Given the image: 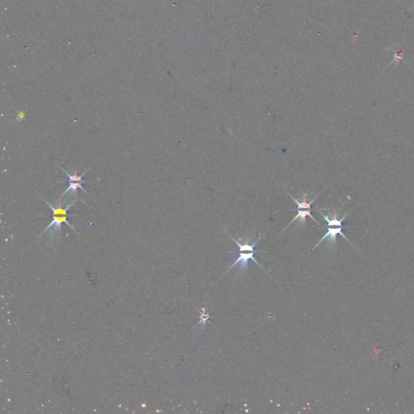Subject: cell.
Here are the masks:
<instances>
[{"mask_svg":"<svg viewBox=\"0 0 414 414\" xmlns=\"http://www.w3.org/2000/svg\"><path fill=\"white\" fill-rule=\"evenodd\" d=\"M319 212L323 216L324 219H326V222H327L328 231L326 232V234L324 236L323 238L321 239V241L317 244V245L313 248V249H314L315 248L318 247L320 244L322 243L324 241H326V239H327L329 244L332 245V246H335V245H336V236L338 234L340 235L341 237H344L346 241H349V243H350V241L342 233V222L346 219L347 216L349 215V212L346 213L345 216H343L340 219L337 218L336 211H334L333 215H332V217H330V215H324L323 213L321 212V211H319Z\"/></svg>","mask_w":414,"mask_h":414,"instance_id":"obj_1","label":"cell"},{"mask_svg":"<svg viewBox=\"0 0 414 414\" xmlns=\"http://www.w3.org/2000/svg\"><path fill=\"white\" fill-rule=\"evenodd\" d=\"M43 200L45 202H46V203L47 204L48 206H50V209L52 210L53 220L51 221V223H50V225L48 226L47 228H46V229L42 232L41 236V235L44 234L46 231L49 230V229H50L51 227H53V226H55V231H59V232H60V231H61L62 224H63V223H65L66 224H68L70 228H72V230L75 231L76 233H78V232L75 230L74 227L71 225V224L68 223V220H67V219H68V211L70 208H71V207H72V206H74V204L76 203V201H77V198H76V199H75L72 203H70L69 205H68L67 207L64 209L62 208V204L61 202H60V199H59V206H58L57 208L53 207V206H51L49 202H46V200ZM41 236H40V237H41Z\"/></svg>","mask_w":414,"mask_h":414,"instance_id":"obj_2","label":"cell"},{"mask_svg":"<svg viewBox=\"0 0 414 414\" xmlns=\"http://www.w3.org/2000/svg\"><path fill=\"white\" fill-rule=\"evenodd\" d=\"M307 196H308V193H304V196H303V200H302L301 202H299V200L295 199V197H293L292 196H291V198L294 200V202H296L297 204L298 208H297V215L295 216L294 219H293L292 221L291 222V224H289V225H291V224H293L295 220H297L299 219V223H301L303 224V226H305L306 224V219L308 216L311 218V219H313L317 224H319V223L316 220L314 217H313L311 212H312V204L314 202L315 200L317 199V197H315L314 199L312 200L310 202H307ZM288 225V226H289Z\"/></svg>","mask_w":414,"mask_h":414,"instance_id":"obj_3","label":"cell"},{"mask_svg":"<svg viewBox=\"0 0 414 414\" xmlns=\"http://www.w3.org/2000/svg\"><path fill=\"white\" fill-rule=\"evenodd\" d=\"M90 168H91V167H89V168H87V169L86 170V171H83V173L81 174V176H78L76 172L74 174V175H71V174L68 173V171H66L65 169H63V168H62V169H63V171H64V172H65V173L67 174V175H68V177H69L70 181L69 187H68V189H67V190H66L65 192H64V193H63V194H62L61 197H60L59 199H61L62 197H63V196L65 195V194H67V193H68V192H70V191H72V192H73V193H74L75 195H76V193H77V190H78V189H82L83 192H84V193H86V194L89 195L88 193H87V191L85 190V189H83V183L87 182V181H85V180H83V176H84L85 174L87 173V171H88V170L90 169Z\"/></svg>","mask_w":414,"mask_h":414,"instance_id":"obj_4","label":"cell"},{"mask_svg":"<svg viewBox=\"0 0 414 414\" xmlns=\"http://www.w3.org/2000/svg\"><path fill=\"white\" fill-rule=\"evenodd\" d=\"M255 252H256V251H240V256H239L238 259H237V260L235 261L234 264H233V265H232V266L228 269V271L226 272V273H228L230 269H232L233 267L236 266V265H238V264H240V269H241L242 273H246V272L248 271V260H249L250 259L253 260L254 262H256V264H257V265H259L260 268H263V267L259 264L257 260L254 258L253 255Z\"/></svg>","mask_w":414,"mask_h":414,"instance_id":"obj_5","label":"cell"},{"mask_svg":"<svg viewBox=\"0 0 414 414\" xmlns=\"http://www.w3.org/2000/svg\"><path fill=\"white\" fill-rule=\"evenodd\" d=\"M197 311H198V313H200V321L197 324V326H196L202 325L203 327H206V321H208V320L211 318V316H210L208 313H206V308H202L201 310Z\"/></svg>","mask_w":414,"mask_h":414,"instance_id":"obj_6","label":"cell"},{"mask_svg":"<svg viewBox=\"0 0 414 414\" xmlns=\"http://www.w3.org/2000/svg\"><path fill=\"white\" fill-rule=\"evenodd\" d=\"M24 113H23V112H18V118L20 117V119H23V118H24Z\"/></svg>","mask_w":414,"mask_h":414,"instance_id":"obj_7","label":"cell"}]
</instances>
